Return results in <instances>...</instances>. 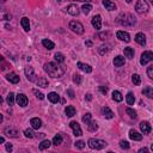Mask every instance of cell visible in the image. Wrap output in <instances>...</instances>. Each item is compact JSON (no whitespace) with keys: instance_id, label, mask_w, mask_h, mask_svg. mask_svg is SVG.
<instances>
[{"instance_id":"4316f807","label":"cell","mask_w":153,"mask_h":153,"mask_svg":"<svg viewBox=\"0 0 153 153\" xmlns=\"http://www.w3.org/2000/svg\"><path fill=\"white\" fill-rule=\"evenodd\" d=\"M110 52V46H108V44H103V46H100L99 48H98V53L100 54V55H105V54H108Z\"/></svg>"},{"instance_id":"91938a15","label":"cell","mask_w":153,"mask_h":153,"mask_svg":"<svg viewBox=\"0 0 153 153\" xmlns=\"http://www.w3.org/2000/svg\"><path fill=\"white\" fill-rule=\"evenodd\" d=\"M126 1H127L128 4H130V3H133V0H126Z\"/></svg>"},{"instance_id":"1f68e13d","label":"cell","mask_w":153,"mask_h":153,"mask_svg":"<svg viewBox=\"0 0 153 153\" xmlns=\"http://www.w3.org/2000/svg\"><path fill=\"white\" fill-rule=\"evenodd\" d=\"M113 99L115 102H122L123 100V96H122V93L120 92V91H114L113 92Z\"/></svg>"},{"instance_id":"ba28073f","label":"cell","mask_w":153,"mask_h":153,"mask_svg":"<svg viewBox=\"0 0 153 153\" xmlns=\"http://www.w3.org/2000/svg\"><path fill=\"white\" fill-rule=\"evenodd\" d=\"M69 127L72 128V130H73V134L75 135V136H80V135H83V130H81V128H80V126H79V123L77 121H72L69 123Z\"/></svg>"},{"instance_id":"7dc6e473","label":"cell","mask_w":153,"mask_h":153,"mask_svg":"<svg viewBox=\"0 0 153 153\" xmlns=\"http://www.w3.org/2000/svg\"><path fill=\"white\" fill-rule=\"evenodd\" d=\"M147 75H148L151 79H153V65H151V66L147 68Z\"/></svg>"},{"instance_id":"d6986e66","label":"cell","mask_w":153,"mask_h":153,"mask_svg":"<svg viewBox=\"0 0 153 153\" xmlns=\"http://www.w3.org/2000/svg\"><path fill=\"white\" fill-rule=\"evenodd\" d=\"M77 66H78L79 69L84 71L85 73H91V72H92V67H91L90 65H86V64H83V62H78Z\"/></svg>"},{"instance_id":"603a6c76","label":"cell","mask_w":153,"mask_h":153,"mask_svg":"<svg viewBox=\"0 0 153 153\" xmlns=\"http://www.w3.org/2000/svg\"><path fill=\"white\" fill-rule=\"evenodd\" d=\"M42 44H43V47H44V48H47L48 50H52V49H54V48H55V43L53 42V41L47 39V38L42 41Z\"/></svg>"},{"instance_id":"f546056e","label":"cell","mask_w":153,"mask_h":153,"mask_svg":"<svg viewBox=\"0 0 153 153\" xmlns=\"http://www.w3.org/2000/svg\"><path fill=\"white\" fill-rule=\"evenodd\" d=\"M126 100H127V104L128 105H133L134 102H135V97L132 92H128L127 96H126Z\"/></svg>"},{"instance_id":"d590c367","label":"cell","mask_w":153,"mask_h":153,"mask_svg":"<svg viewBox=\"0 0 153 153\" xmlns=\"http://www.w3.org/2000/svg\"><path fill=\"white\" fill-rule=\"evenodd\" d=\"M54 59H55L56 62H59V64L65 62V56H64V54H61V53H56L54 55Z\"/></svg>"},{"instance_id":"ac0fdd59","label":"cell","mask_w":153,"mask_h":153,"mask_svg":"<svg viewBox=\"0 0 153 153\" xmlns=\"http://www.w3.org/2000/svg\"><path fill=\"white\" fill-rule=\"evenodd\" d=\"M129 138H130L132 140H134V141H140V140L142 139V135H141L140 133H138L136 130L130 129V130H129Z\"/></svg>"},{"instance_id":"c3c4849f","label":"cell","mask_w":153,"mask_h":153,"mask_svg":"<svg viewBox=\"0 0 153 153\" xmlns=\"http://www.w3.org/2000/svg\"><path fill=\"white\" fill-rule=\"evenodd\" d=\"M66 93H67V96H68L69 98H72V99L74 98V91H73L72 89H68V90L66 91Z\"/></svg>"},{"instance_id":"f35d334b","label":"cell","mask_w":153,"mask_h":153,"mask_svg":"<svg viewBox=\"0 0 153 153\" xmlns=\"http://www.w3.org/2000/svg\"><path fill=\"white\" fill-rule=\"evenodd\" d=\"M91 121H92V115H91L90 113H86V114L83 116V122H84L85 125H89Z\"/></svg>"},{"instance_id":"11a10c76","label":"cell","mask_w":153,"mask_h":153,"mask_svg":"<svg viewBox=\"0 0 153 153\" xmlns=\"http://www.w3.org/2000/svg\"><path fill=\"white\" fill-rule=\"evenodd\" d=\"M77 1H81V3H91L92 0H77Z\"/></svg>"},{"instance_id":"8d00e7d4","label":"cell","mask_w":153,"mask_h":153,"mask_svg":"<svg viewBox=\"0 0 153 153\" xmlns=\"http://www.w3.org/2000/svg\"><path fill=\"white\" fill-rule=\"evenodd\" d=\"M53 144L54 145H60V144H62V135L61 134H56L54 138H53Z\"/></svg>"},{"instance_id":"e0dca14e","label":"cell","mask_w":153,"mask_h":153,"mask_svg":"<svg viewBox=\"0 0 153 153\" xmlns=\"http://www.w3.org/2000/svg\"><path fill=\"white\" fill-rule=\"evenodd\" d=\"M135 41H136V43H139L140 46H146V37L145 35L142 34V33H138L136 36H135Z\"/></svg>"},{"instance_id":"e575fe53","label":"cell","mask_w":153,"mask_h":153,"mask_svg":"<svg viewBox=\"0 0 153 153\" xmlns=\"http://www.w3.org/2000/svg\"><path fill=\"white\" fill-rule=\"evenodd\" d=\"M87 129H89L90 132H96V130L98 129V125L96 123V121H91L90 123L87 125Z\"/></svg>"},{"instance_id":"816d5d0a","label":"cell","mask_w":153,"mask_h":153,"mask_svg":"<svg viewBox=\"0 0 153 153\" xmlns=\"http://www.w3.org/2000/svg\"><path fill=\"white\" fill-rule=\"evenodd\" d=\"M12 150H13V147H12L11 144H6V151H7V152H11Z\"/></svg>"},{"instance_id":"681fc988","label":"cell","mask_w":153,"mask_h":153,"mask_svg":"<svg viewBox=\"0 0 153 153\" xmlns=\"http://www.w3.org/2000/svg\"><path fill=\"white\" fill-rule=\"evenodd\" d=\"M99 91L103 95H107V92H108V87L107 86H99Z\"/></svg>"},{"instance_id":"cb8c5ba5","label":"cell","mask_w":153,"mask_h":153,"mask_svg":"<svg viewBox=\"0 0 153 153\" xmlns=\"http://www.w3.org/2000/svg\"><path fill=\"white\" fill-rule=\"evenodd\" d=\"M20 25L23 26V29L25 31H29L30 30V22H29V18L28 17H23L20 19Z\"/></svg>"},{"instance_id":"be15d7a7","label":"cell","mask_w":153,"mask_h":153,"mask_svg":"<svg viewBox=\"0 0 153 153\" xmlns=\"http://www.w3.org/2000/svg\"><path fill=\"white\" fill-rule=\"evenodd\" d=\"M150 1H151V4H152V5H153V0H150Z\"/></svg>"},{"instance_id":"4dcf8cb0","label":"cell","mask_w":153,"mask_h":153,"mask_svg":"<svg viewBox=\"0 0 153 153\" xmlns=\"http://www.w3.org/2000/svg\"><path fill=\"white\" fill-rule=\"evenodd\" d=\"M50 145H52V142H50L49 140H43V141L39 144L38 148H39L41 151H43V150H47V148H49V147H50Z\"/></svg>"},{"instance_id":"f5cc1de1","label":"cell","mask_w":153,"mask_h":153,"mask_svg":"<svg viewBox=\"0 0 153 153\" xmlns=\"http://www.w3.org/2000/svg\"><path fill=\"white\" fill-rule=\"evenodd\" d=\"M85 99H86V100H92V95H91V93H87V95L85 96Z\"/></svg>"},{"instance_id":"e7e4bbea","label":"cell","mask_w":153,"mask_h":153,"mask_svg":"<svg viewBox=\"0 0 153 153\" xmlns=\"http://www.w3.org/2000/svg\"><path fill=\"white\" fill-rule=\"evenodd\" d=\"M1 1H3V3H5V1H6V0H1Z\"/></svg>"},{"instance_id":"5bb4252c","label":"cell","mask_w":153,"mask_h":153,"mask_svg":"<svg viewBox=\"0 0 153 153\" xmlns=\"http://www.w3.org/2000/svg\"><path fill=\"white\" fill-rule=\"evenodd\" d=\"M6 79L10 81V83H12V84H18L19 83V77L15 73V72H11V73H8L7 75H6Z\"/></svg>"},{"instance_id":"9a60e30c","label":"cell","mask_w":153,"mask_h":153,"mask_svg":"<svg viewBox=\"0 0 153 153\" xmlns=\"http://www.w3.org/2000/svg\"><path fill=\"white\" fill-rule=\"evenodd\" d=\"M66 10H67V12H68L71 16H78V15H79V8H78V6L74 5V4L68 5Z\"/></svg>"},{"instance_id":"836d02e7","label":"cell","mask_w":153,"mask_h":153,"mask_svg":"<svg viewBox=\"0 0 153 153\" xmlns=\"http://www.w3.org/2000/svg\"><path fill=\"white\" fill-rule=\"evenodd\" d=\"M81 10H83V13H84V15H89V13L91 12V10H92V5L89 4V3H86V4L83 5Z\"/></svg>"},{"instance_id":"94428289","label":"cell","mask_w":153,"mask_h":153,"mask_svg":"<svg viewBox=\"0 0 153 153\" xmlns=\"http://www.w3.org/2000/svg\"><path fill=\"white\" fill-rule=\"evenodd\" d=\"M151 151H152V152H153V144H152V145H151Z\"/></svg>"},{"instance_id":"9c48e42d","label":"cell","mask_w":153,"mask_h":153,"mask_svg":"<svg viewBox=\"0 0 153 153\" xmlns=\"http://www.w3.org/2000/svg\"><path fill=\"white\" fill-rule=\"evenodd\" d=\"M16 100H17V103H18V105H20V107H26L28 105V97L24 95V93H18L17 96H16Z\"/></svg>"},{"instance_id":"d6a6232c","label":"cell","mask_w":153,"mask_h":153,"mask_svg":"<svg viewBox=\"0 0 153 153\" xmlns=\"http://www.w3.org/2000/svg\"><path fill=\"white\" fill-rule=\"evenodd\" d=\"M37 86H41V87H47L48 86V80L46 79V78H38V80H37Z\"/></svg>"},{"instance_id":"f6af8a7d","label":"cell","mask_w":153,"mask_h":153,"mask_svg":"<svg viewBox=\"0 0 153 153\" xmlns=\"http://www.w3.org/2000/svg\"><path fill=\"white\" fill-rule=\"evenodd\" d=\"M75 147L79 148V150H83V148L85 147V142H84L83 140H78V141L75 142Z\"/></svg>"},{"instance_id":"8992f818","label":"cell","mask_w":153,"mask_h":153,"mask_svg":"<svg viewBox=\"0 0 153 153\" xmlns=\"http://www.w3.org/2000/svg\"><path fill=\"white\" fill-rule=\"evenodd\" d=\"M24 72H25L26 79H28L29 81H31V83H37V80H38V79H37V75H36V73H35V71H34L33 67H30V66L25 67Z\"/></svg>"},{"instance_id":"7a4b0ae2","label":"cell","mask_w":153,"mask_h":153,"mask_svg":"<svg viewBox=\"0 0 153 153\" xmlns=\"http://www.w3.org/2000/svg\"><path fill=\"white\" fill-rule=\"evenodd\" d=\"M117 22L123 26H134L136 24V18L130 13H122L118 16Z\"/></svg>"},{"instance_id":"680465c9","label":"cell","mask_w":153,"mask_h":153,"mask_svg":"<svg viewBox=\"0 0 153 153\" xmlns=\"http://www.w3.org/2000/svg\"><path fill=\"white\" fill-rule=\"evenodd\" d=\"M0 142H1V144H4V142H5V139H4V138H0Z\"/></svg>"},{"instance_id":"44dd1931","label":"cell","mask_w":153,"mask_h":153,"mask_svg":"<svg viewBox=\"0 0 153 153\" xmlns=\"http://www.w3.org/2000/svg\"><path fill=\"white\" fill-rule=\"evenodd\" d=\"M125 62H126L125 57L121 56V55H118V56H116L114 59V65H115V67H122V66L125 65Z\"/></svg>"},{"instance_id":"7bdbcfd3","label":"cell","mask_w":153,"mask_h":153,"mask_svg":"<svg viewBox=\"0 0 153 153\" xmlns=\"http://www.w3.org/2000/svg\"><path fill=\"white\" fill-rule=\"evenodd\" d=\"M24 135H25L26 138H29V139H33V138L35 136V133H34L33 129H25V130H24Z\"/></svg>"},{"instance_id":"83f0119b","label":"cell","mask_w":153,"mask_h":153,"mask_svg":"<svg viewBox=\"0 0 153 153\" xmlns=\"http://www.w3.org/2000/svg\"><path fill=\"white\" fill-rule=\"evenodd\" d=\"M123 52H125L126 57H128V59H133V57H134V49H133V48L127 47V48H125Z\"/></svg>"},{"instance_id":"60d3db41","label":"cell","mask_w":153,"mask_h":153,"mask_svg":"<svg viewBox=\"0 0 153 153\" xmlns=\"http://www.w3.org/2000/svg\"><path fill=\"white\" fill-rule=\"evenodd\" d=\"M73 81H74V84H77V85H80L81 84V81H83V77H81L80 74H74L73 75Z\"/></svg>"},{"instance_id":"277c9868","label":"cell","mask_w":153,"mask_h":153,"mask_svg":"<svg viewBox=\"0 0 153 153\" xmlns=\"http://www.w3.org/2000/svg\"><path fill=\"white\" fill-rule=\"evenodd\" d=\"M148 4L146 0H138L136 4H135V11L140 15H144L148 12Z\"/></svg>"},{"instance_id":"5b68a950","label":"cell","mask_w":153,"mask_h":153,"mask_svg":"<svg viewBox=\"0 0 153 153\" xmlns=\"http://www.w3.org/2000/svg\"><path fill=\"white\" fill-rule=\"evenodd\" d=\"M69 29L78 35L84 34V25L80 22H77V20H72V22L69 23Z\"/></svg>"},{"instance_id":"f907efd6","label":"cell","mask_w":153,"mask_h":153,"mask_svg":"<svg viewBox=\"0 0 153 153\" xmlns=\"http://www.w3.org/2000/svg\"><path fill=\"white\" fill-rule=\"evenodd\" d=\"M98 37H99V39H105L108 37V34L107 33H100V34H98Z\"/></svg>"},{"instance_id":"7402d4cb","label":"cell","mask_w":153,"mask_h":153,"mask_svg":"<svg viewBox=\"0 0 153 153\" xmlns=\"http://www.w3.org/2000/svg\"><path fill=\"white\" fill-rule=\"evenodd\" d=\"M103 5L108 11H114V10H116V5L113 1H110V0H103Z\"/></svg>"},{"instance_id":"52a82bcc","label":"cell","mask_w":153,"mask_h":153,"mask_svg":"<svg viewBox=\"0 0 153 153\" xmlns=\"http://www.w3.org/2000/svg\"><path fill=\"white\" fill-rule=\"evenodd\" d=\"M152 60H153V53L150 52V50H146V52H144V53L141 54L140 64H141L142 66H145V65H147L150 61H152Z\"/></svg>"},{"instance_id":"b9f144b4","label":"cell","mask_w":153,"mask_h":153,"mask_svg":"<svg viewBox=\"0 0 153 153\" xmlns=\"http://www.w3.org/2000/svg\"><path fill=\"white\" fill-rule=\"evenodd\" d=\"M126 113L132 117V118H136V111L134 110V109H132V108H127V110H126Z\"/></svg>"},{"instance_id":"3957f363","label":"cell","mask_w":153,"mask_h":153,"mask_svg":"<svg viewBox=\"0 0 153 153\" xmlns=\"http://www.w3.org/2000/svg\"><path fill=\"white\" fill-rule=\"evenodd\" d=\"M89 146L90 148L92 150H103L107 146V142L104 140H100V139H90L89 140Z\"/></svg>"},{"instance_id":"30bf717a","label":"cell","mask_w":153,"mask_h":153,"mask_svg":"<svg viewBox=\"0 0 153 153\" xmlns=\"http://www.w3.org/2000/svg\"><path fill=\"white\" fill-rule=\"evenodd\" d=\"M4 134H6V135L10 136V138H17V136L19 135L18 130H17L16 128H12V127H6V128L4 129Z\"/></svg>"},{"instance_id":"9f6ffc18","label":"cell","mask_w":153,"mask_h":153,"mask_svg":"<svg viewBox=\"0 0 153 153\" xmlns=\"http://www.w3.org/2000/svg\"><path fill=\"white\" fill-rule=\"evenodd\" d=\"M139 152H140V153H141V152H148V148H146V147H144V148H141V150H140Z\"/></svg>"},{"instance_id":"4fadbf2b","label":"cell","mask_w":153,"mask_h":153,"mask_svg":"<svg viewBox=\"0 0 153 153\" xmlns=\"http://www.w3.org/2000/svg\"><path fill=\"white\" fill-rule=\"evenodd\" d=\"M140 129H141V132L144 134H148L152 130V127H151V125L148 123L147 121H142L140 123Z\"/></svg>"},{"instance_id":"ab89813d","label":"cell","mask_w":153,"mask_h":153,"mask_svg":"<svg viewBox=\"0 0 153 153\" xmlns=\"http://www.w3.org/2000/svg\"><path fill=\"white\" fill-rule=\"evenodd\" d=\"M132 81H133L134 85H140V83H141L140 75L139 74H133V75H132Z\"/></svg>"},{"instance_id":"6da1fadb","label":"cell","mask_w":153,"mask_h":153,"mask_svg":"<svg viewBox=\"0 0 153 153\" xmlns=\"http://www.w3.org/2000/svg\"><path fill=\"white\" fill-rule=\"evenodd\" d=\"M43 69L52 78H61L66 72L65 66H61L59 62H47L44 64Z\"/></svg>"},{"instance_id":"ffe728a7","label":"cell","mask_w":153,"mask_h":153,"mask_svg":"<svg viewBox=\"0 0 153 153\" xmlns=\"http://www.w3.org/2000/svg\"><path fill=\"white\" fill-rule=\"evenodd\" d=\"M65 114L67 117H73L75 115V108L73 105H67L65 108Z\"/></svg>"},{"instance_id":"484cf974","label":"cell","mask_w":153,"mask_h":153,"mask_svg":"<svg viewBox=\"0 0 153 153\" xmlns=\"http://www.w3.org/2000/svg\"><path fill=\"white\" fill-rule=\"evenodd\" d=\"M48 99H49V102H52V103H57L60 100V96L56 92H50L48 95Z\"/></svg>"},{"instance_id":"8fae6325","label":"cell","mask_w":153,"mask_h":153,"mask_svg":"<svg viewBox=\"0 0 153 153\" xmlns=\"http://www.w3.org/2000/svg\"><path fill=\"white\" fill-rule=\"evenodd\" d=\"M91 24H92V26L96 29V30H99L102 28V17L99 15L95 16L92 19H91Z\"/></svg>"},{"instance_id":"f1b7e54d","label":"cell","mask_w":153,"mask_h":153,"mask_svg":"<svg viewBox=\"0 0 153 153\" xmlns=\"http://www.w3.org/2000/svg\"><path fill=\"white\" fill-rule=\"evenodd\" d=\"M142 95H145L148 98H153V87H150V86L145 87L142 90Z\"/></svg>"},{"instance_id":"2e32d148","label":"cell","mask_w":153,"mask_h":153,"mask_svg":"<svg viewBox=\"0 0 153 153\" xmlns=\"http://www.w3.org/2000/svg\"><path fill=\"white\" fill-rule=\"evenodd\" d=\"M30 125H31V127L34 129H39L42 127V121H41L38 117H34V118L30 120Z\"/></svg>"},{"instance_id":"74e56055","label":"cell","mask_w":153,"mask_h":153,"mask_svg":"<svg viewBox=\"0 0 153 153\" xmlns=\"http://www.w3.org/2000/svg\"><path fill=\"white\" fill-rule=\"evenodd\" d=\"M6 102H7L8 105H13V103H15V93H13V92H10V93L7 95Z\"/></svg>"},{"instance_id":"7c38bea8","label":"cell","mask_w":153,"mask_h":153,"mask_svg":"<svg viewBox=\"0 0 153 153\" xmlns=\"http://www.w3.org/2000/svg\"><path fill=\"white\" fill-rule=\"evenodd\" d=\"M116 36H117V38L118 39H121V41H123V42H129L130 41V35L128 34V33H126V31H117V34H116Z\"/></svg>"},{"instance_id":"d4e9b609","label":"cell","mask_w":153,"mask_h":153,"mask_svg":"<svg viewBox=\"0 0 153 153\" xmlns=\"http://www.w3.org/2000/svg\"><path fill=\"white\" fill-rule=\"evenodd\" d=\"M102 113H103V115L105 116V118H113L114 117V113L110 110V108H108V107H104L103 109H102Z\"/></svg>"},{"instance_id":"6f0895ef","label":"cell","mask_w":153,"mask_h":153,"mask_svg":"<svg viewBox=\"0 0 153 153\" xmlns=\"http://www.w3.org/2000/svg\"><path fill=\"white\" fill-rule=\"evenodd\" d=\"M4 18H5L6 20H10V19H11V16H8V15H5V16H4Z\"/></svg>"},{"instance_id":"ee69618b","label":"cell","mask_w":153,"mask_h":153,"mask_svg":"<svg viewBox=\"0 0 153 153\" xmlns=\"http://www.w3.org/2000/svg\"><path fill=\"white\" fill-rule=\"evenodd\" d=\"M33 92H34V95H35V96H36L38 99H44V95H43L42 92H39L38 90L34 89V90H33Z\"/></svg>"},{"instance_id":"db71d44e","label":"cell","mask_w":153,"mask_h":153,"mask_svg":"<svg viewBox=\"0 0 153 153\" xmlns=\"http://www.w3.org/2000/svg\"><path fill=\"white\" fill-rule=\"evenodd\" d=\"M85 44H86L87 47H92V44H93V43H92V41H86Z\"/></svg>"},{"instance_id":"bcb514c9","label":"cell","mask_w":153,"mask_h":153,"mask_svg":"<svg viewBox=\"0 0 153 153\" xmlns=\"http://www.w3.org/2000/svg\"><path fill=\"white\" fill-rule=\"evenodd\" d=\"M120 146H121V148H123V150H128L129 148V142L122 140V141H120Z\"/></svg>"},{"instance_id":"6125c7cd","label":"cell","mask_w":153,"mask_h":153,"mask_svg":"<svg viewBox=\"0 0 153 153\" xmlns=\"http://www.w3.org/2000/svg\"><path fill=\"white\" fill-rule=\"evenodd\" d=\"M56 1H57V3H61V1H62V0H56Z\"/></svg>"}]
</instances>
